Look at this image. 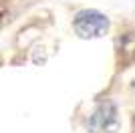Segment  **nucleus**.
Wrapping results in <instances>:
<instances>
[{"instance_id": "f257e3e1", "label": "nucleus", "mask_w": 135, "mask_h": 133, "mask_svg": "<svg viewBox=\"0 0 135 133\" xmlns=\"http://www.w3.org/2000/svg\"><path fill=\"white\" fill-rule=\"evenodd\" d=\"M73 28L81 39H99L109 30V18L97 10H81L73 20Z\"/></svg>"}, {"instance_id": "f03ea898", "label": "nucleus", "mask_w": 135, "mask_h": 133, "mask_svg": "<svg viewBox=\"0 0 135 133\" xmlns=\"http://www.w3.org/2000/svg\"><path fill=\"white\" fill-rule=\"evenodd\" d=\"M113 121H115V109H113V105L111 103L101 105L93 113V117H91V129H93V133H99L103 129H107L109 123H113Z\"/></svg>"}]
</instances>
